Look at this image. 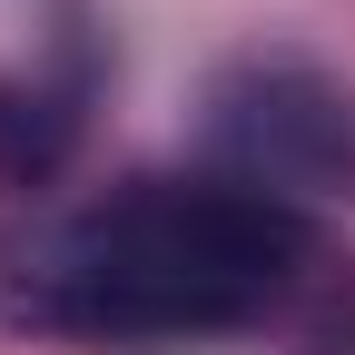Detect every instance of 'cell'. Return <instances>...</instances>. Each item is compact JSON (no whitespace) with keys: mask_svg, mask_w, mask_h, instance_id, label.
I'll list each match as a JSON object with an SVG mask.
<instances>
[{"mask_svg":"<svg viewBox=\"0 0 355 355\" xmlns=\"http://www.w3.org/2000/svg\"><path fill=\"white\" fill-rule=\"evenodd\" d=\"M306 257H316L306 207L237 168L119 178L109 198H79L10 257L0 306L69 345L178 355V345H227L266 326L296 296Z\"/></svg>","mask_w":355,"mask_h":355,"instance_id":"1","label":"cell"},{"mask_svg":"<svg viewBox=\"0 0 355 355\" xmlns=\"http://www.w3.org/2000/svg\"><path fill=\"white\" fill-rule=\"evenodd\" d=\"M217 109H227L217 139L237 148V178H257L277 198H296L306 178H345L355 168V109L306 69H247Z\"/></svg>","mask_w":355,"mask_h":355,"instance_id":"2","label":"cell"}]
</instances>
